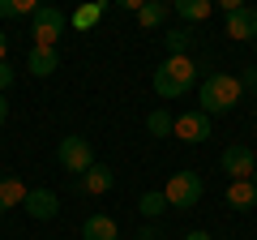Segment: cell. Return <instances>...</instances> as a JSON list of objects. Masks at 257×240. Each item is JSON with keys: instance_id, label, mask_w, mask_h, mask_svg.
I'll return each instance as SVG.
<instances>
[{"instance_id": "6da1fadb", "label": "cell", "mask_w": 257, "mask_h": 240, "mask_svg": "<svg viewBox=\"0 0 257 240\" xmlns=\"http://www.w3.org/2000/svg\"><path fill=\"white\" fill-rule=\"evenodd\" d=\"M197 86V60L193 56H167L155 69V94L159 99H184Z\"/></svg>"}, {"instance_id": "7a4b0ae2", "label": "cell", "mask_w": 257, "mask_h": 240, "mask_svg": "<svg viewBox=\"0 0 257 240\" xmlns=\"http://www.w3.org/2000/svg\"><path fill=\"white\" fill-rule=\"evenodd\" d=\"M240 94H244V86H240V77L231 73H210L202 82V90H197V107L206 111V116H223V111H231L240 103Z\"/></svg>"}, {"instance_id": "3957f363", "label": "cell", "mask_w": 257, "mask_h": 240, "mask_svg": "<svg viewBox=\"0 0 257 240\" xmlns=\"http://www.w3.org/2000/svg\"><path fill=\"white\" fill-rule=\"evenodd\" d=\"M64 26H69V18H64L56 5H39V13L30 18V39H35V47H43V52H60Z\"/></svg>"}, {"instance_id": "277c9868", "label": "cell", "mask_w": 257, "mask_h": 240, "mask_svg": "<svg viewBox=\"0 0 257 240\" xmlns=\"http://www.w3.org/2000/svg\"><path fill=\"white\" fill-rule=\"evenodd\" d=\"M202 193H206V185H202V176H197V172H176L172 180L163 185L167 206H176V210H189V206H197V202H202Z\"/></svg>"}, {"instance_id": "5b68a950", "label": "cell", "mask_w": 257, "mask_h": 240, "mask_svg": "<svg viewBox=\"0 0 257 240\" xmlns=\"http://www.w3.org/2000/svg\"><path fill=\"white\" fill-rule=\"evenodd\" d=\"M56 159H60L64 172L86 176V172L94 167V146L82 138V133H69V138H60V150H56Z\"/></svg>"}, {"instance_id": "8992f818", "label": "cell", "mask_w": 257, "mask_h": 240, "mask_svg": "<svg viewBox=\"0 0 257 240\" xmlns=\"http://www.w3.org/2000/svg\"><path fill=\"white\" fill-rule=\"evenodd\" d=\"M172 133L180 142H189V146H197V142L210 138V116H206V111H184V116H176V129Z\"/></svg>"}, {"instance_id": "52a82bcc", "label": "cell", "mask_w": 257, "mask_h": 240, "mask_svg": "<svg viewBox=\"0 0 257 240\" xmlns=\"http://www.w3.org/2000/svg\"><path fill=\"white\" fill-rule=\"evenodd\" d=\"M223 35H227L231 43H240V39H257V9L240 5L236 13H227V22H223Z\"/></svg>"}, {"instance_id": "ba28073f", "label": "cell", "mask_w": 257, "mask_h": 240, "mask_svg": "<svg viewBox=\"0 0 257 240\" xmlns=\"http://www.w3.org/2000/svg\"><path fill=\"white\" fill-rule=\"evenodd\" d=\"M253 167H257V159H253L248 146H227L223 150V172H227V180H248Z\"/></svg>"}, {"instance_id": "9c48e42d", "label": "cell", "mask_w": 257, "mask_h": 240, "mask_svg": "<svg viewBox=\"0 0 257 240\" xmlns=\"http://www.w3.org/2000/svg\"><path fill=\"white\" fill-rule=\"evenodd\" d=\"M22 206H26V214H30V219H39V223H47V219H56V214H60V202H56L52 189H30Z\"/></svg>"}, {"instance_id": "30bf717a", "label": "cell", "mask_w": 257, "mask_h": 240, "mask_svg": "<svg viewBox=\"0 0 257 240\" xmlns=\"http://www.w3.org/2000/svg\"><path fill=\"white\" fill-rule=\"evenodd\" d=\"M111 185H116V172H111L107 163H94L86 176H77V189H82L86 197H99V193H107Z\"/></svg>"}, {"instance_id": "8fae6325", "label": "cell", "mask_w": 257, "mask_h": 240, "mask_svg": "<svg viewBox=\"0 0 257 240\" xmlns=\"http://www.w3.org/2000/svg\"><path fill=\"white\" fill-rule=\"evenodd\" d=\"M82 240H120V227L111 214H90L82 223Z\"/></svg>"}, {"instance_id": "7c38bea8", "label": "cell", "mask_w": 257, "mask_h": 240, "mask_svg": "<svg viewBox=\"0 0 257 240\" xmlns=\"http://www.w3.org/2000/svg\"><path fill=\"white\" fill-rule=\"evenodd\" d=\"M103 13H107V5H103V0H86V5H77V9H73L69 26H77V30H94V26L103 22Z\"/></svg>"}, {"instance_id": "4fadbf2b", "label": "cell", "mask_w": 257, "mask_h": 240, "mask_svg": "<svg viewBox=\"0 0 257 240\" xmlns=\"http://www.w3.org/2000/svg\"><path fill=\"white\" fill-rule=\"evenodd\" d=\"M26 69L35 77H52L60 69V52H43V47H30L26 52Z\"/></svg>"}, {"instance_id": "5bb4252c", "label": "cell", "mask_w": 257, "mask_h": 240, "mask_svg": "<svg viewBox=\"0 0 257 240\" xmlns=\"http://www.w3.org/2000/svg\"><path fill=\"white\" fill-rule=\"evenodd\" d=\"M26 193H30V189L22 185L18 176H0V214H9L13 206H22V202H26Z\"/></svg>"}, {"instance_id": "9a60e30c", "label": "cell", "mask_w": 257, "mask_h": 240, "mask_svg": "<svg viewBox=\"0 0 257 240\" xmlns=\"http://www.w3.org/2000/svg\"><path fill=\"white\" fill-rule=\"evenodd\" d=\"M227 206H231V210H253V206H257L253 180H227Z\"/></svg>"}, {"instance_id": "2e32d148", "label": "cell", "mask_w": 257, "mask_h": 240, "mask_svg": "<svg viewBox=\"0 0 257 240\" xmlns=\"http://www.w3.org/2000/svg\"><path fill=\"white\" fill-rule=\"evenodd\" d=\"M167 13H172V5H163V0H146V5L138 9V26L142 30H159L167 22Z\"/></svg>"}, {"instance_id": "e0dca14e", "label": "cell", "mask_w": 257, "mask_h": 240, "mask_svg": "<svg viewBox=\"0 0 257 240\" xmlns=\"http://www.w3.org/2000/svg\"><path fill=\"white\" fill-rule=\"evenodd\" d=\"M176 13H180L184 22H206V18L214 13V0H180Z\"/></svg>"}, {"instance_id": "ac0fdd59", "label": "cell", "mask_w": 257, "mask_h": 240, "mask_svg": "<svg viewBox=\"0 0 257 240\" xmlns=\"http://www.w3.org/2000/svg\"><path fill=\"white\" fill-rule=\"evenodd\" d=\"M146 129L155 133V138H167V133L176 129V116L167 107H159V111H150V116H146Z\"/></svg>"}, {"instance_id": "d6986e66", "label": "cell", "mask_w": 257, "mask_h": 240, "mask_svg": "<svg viewBox=\"0 0 257 240\" xmlns=\"http://www.w3.org/2000/svg\"><path fill=\"white\" fill-rule=\"evenodd\" d=\"M39 0H0V18H35Z\"/></svg>"}, {"instance_id": "ffe728a7", "label": "cell", "mask_w": 257, "mask_h": 240, "mask_svg": "<svg viewBox=\"0 0 257 240\" xmlns=\"http://www.w3.org/2000/svg\"><path fill=\"white\" fill-rule=\"evenodd\" d=\"M189 39H193V30H167V56H189Z\"/></svg>"}, {"instance_id": "44dd1931", "label": "cell", "mask_w": 257, "mask_h": 240, "mask_svg": "<svg viewBox=\"0 0 257 240\" xmlns=\"http://www.w3.org/2000/svg\"><path fill=\"white\" fill-rule=\"evenodd\" d=\"M138 210L146 214V219H155V214H163V210H167V197H163V193H142Z\"/></svg>"}, {"instance_id": "7402d4cb", "label": "cell", "mask_w": 257, "mask_h": 240, "mask_svg": "<svg viewBox=\"0 0 257 240\" xmlns=\"http://www.w3.org/2000/svg\"><path fill=\"white\" fill-rule=\"evenodd\" d=\"M9 86H13V69H9V65H0V94L9 90Z\"/></svg>"}, {"instance_id": "603a6c76", "label": "cell", "mask_w": 257, "mask_h": 240, "mask_svg": "<svg viewBox=\"0 0 257 240\" xmlns=\"http://www.w3.org/2000/svg\"><path fill=\"white\" fill-rule=\"evenodd\" d=\"M5 56H9V35H5V30H0V65H9V60H5Z\"/></svg>"}, {"instance_id": "cb8c5ba5", "label": "cell", "mask_w": 257, "mask_h": 240, "mask_svg": "<svg viewBox=\"0 0 257 240\" xmlns=\"http://www.w3.org/2000/svg\"><path fill=\"white\" fill-rule=\"evenodd\" d=\"M240 86H257V69H244V77H240Z\"/></svg>"}, {"instance_id": "d4e9b609", "label": "cell", "mask_w": 257, "mask_h": 240, "mask_svg": "<svg viewBox=\"0 0 257 240\" xmlns=\"http://www.w3.org/2000/svg\"><path fill=\"white\" fill-rule=\"evenodd\" d=\"M5 120H9V99L0 94V129H5Z\"/></svg>"}, {"instance_id": "484cf974", "label": "cell", "mask_w": 257, "mask_h": 240, "mask_svg": "<svg viewBox=\"0 0 257 240\" xmlns=\"http://www.w3.org/2000/svg\"><path fill=\"white\" fill-rule=\"evenodd\" d=\"M184 240H214V236H210V231H202V227H197V231H189Z\"/></svg>"}, {"instance_id": "4316f807", "label": "cell", "mask_w": 257, "mask_h": 240, "mask_svg": "<svg viewBox=\"0 0 257 240\" xmlns=\"http://www.w3.org/2000/svg\"><path fill=\"white\" fill-rule=\"evenodd\" d=\"M138 240H163V236H155L150 227H142V231H138Z\"/></svg>"}, {"instance_id": "83f0119b", "label": "cell", "mask_w": 257, "mask_h": 240, "mask_svg": "<svg viewBox=\"0 0 257 240\" xmlns=\"http://www.w3.org/2000/svg\"><path fill=\"white\" fill-rule=\"evenodd\" d=\"M248 180H253V189H257V167H253V176H248Z\"/></svg>"}, {"instance_id": "f1b7e54d", "label": "cell", "mask_w": 257, "mask_h": 240, "mask_svg": "<svg viewBox=\"0 0 257 240\" xmlns=\"http://www.w3.org/2000/svg\"><path fill=\"white\" fill-rule=\"evenodd\" d=\"M253 52H257V39H253Z\"/></svg>"}, {"instance_id": "f546056e", "label": "cell", "mask_w": 257, "mask_h": 240, "mask_svg": "<svg viewBox=\"0 0 257 240\" xmlns=\"http://www.w3.org/2000/svg\"><path fill=\"white\" fill-rule=\"evenodd\" d=\"M253 90H257V86H253Z\"/></svg>"}]
</instances>
